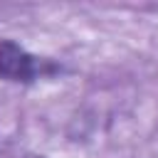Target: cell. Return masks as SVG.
I'll list each match as a JSON object with an SVG mask.
<instances>
[{
  "label": "cell",
  "mask_w": 158,
  "mask_h": 158,
  "mask_svg": "<svg viewBox=\"0 0 158 158\" xmlns=\"http://www.w3.org/2000/svg\"><path fill=\"white\" fill-rule=\"evenodd\" d=\"M52 72H57V64L30 54L25 47H20L12 40L0 42V79L30 84L44 74H52Z\"/></svg>",
  "instance_id": "1"
}]
</instances>
